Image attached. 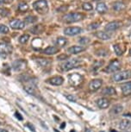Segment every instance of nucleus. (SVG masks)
<instances>
[{"instance_id": "f257e3e1", "label": "nucleus", "mask_w": 131, "mask_h": 132, "mask_svg": "<svg viewBox=\"0 0 131 132\" xmlns=\"http://www.w3.org/2000/svg\"><path fill=\"white\" fill-rule=\"evenodd\" d=\"M33 7L40 14H45L48 11V4L47 0H37L34 2Z\"/></svg>"}, {"instance_id": "f03ea898", "label": "nucleus", "mask_w": 131, "mask_h": 132, "mask_svg": "<svg viewBox=\"0 0 131 132\" xmlns=\"http://www.w3.org/2000/svg\"><path fill=\"white\" fill-rule=\"evenodd\" d=\"M81 61L78 59H72L69 61L64 62V63L60 66V68L62 71H69L73 68H77L78 65L80 64Z\"/></svg>"}, {"instance_id": "7ed1b4c3", "label": "nucleus", "mask_w": 131, "mask_h": 132, "mask_svg": "<svg viewBox=\"0 0 131 132\" xmlns=\"http://www.w3.org/2000/svg\"><path fill=\"white\" fill-rule=\"evenodd\" d=\"M85 16L82 13H77V12H73V13H69L67 15H66L64 16V21L66 23H75V22L80 21L81 19H83Z\"/></svg>"}, {"instance_id": "20e7f679", "label": "nucleus", "mask_w": 131, "mask_h": 132, "mask_svg": "<svg viewBox=\"0 0 131 132\" xmlns=\"http://www.w3.org/2000/svg\"><path fill=\"white\" fill-rule=\"evenodd\" d=\"M131 79V70H125L122 71L120 73H115L112 76V80L115 82H120L126 79Z\"/></svg>"}, {"instance_id": "39448f33", "label": "nucleus", "mask_w": 131, "mask_h": 132, "mask_svg": "<svg viewBox=\"0 0 131 132\" xmlns=\"http://www.w3.org/2000/svg\"><path fill=\"white\" fill-rule=\"evenodd\" d=\"M120 68H121V62L119 61H117V60H115V61H112L108 65L105 71L109 73H112L119 70Z\"/></svg>"}, {"instance_id": "423d86ee", "label": "nucleus", "mask_w": 131, "mask_h": 132, "mask_svg": "<svg viewBox=\"0 0 131 132\" xmlns=\"http://www.w3.org/2000/svg\"><path fill=\"white\" fill-rule=\"evenodd\" d=\"M82 32V29L80 27H68L64 29V33L66 36H77V35L80 34Z\"/></svg>"}, {"instance_id": "0eeeda50", "label": "nucleus", "mask_w": 131, "mask_h": 132, "mask_svg": "<svg viewBox=\"0 0 131 132\" xmlns=\"http://www.w3.org/2000/svg\"><path fill=\"white\" fill-rule=\"evenodd\" d=\"M102 85H103L102 79H92V80L90 82V84H89V90L91 92H96L102 86Z\"/></svg>"}, {"instance_id": "6e6552de", "label": "nucleus", "mask_w": 131, "mask_h": 132, "mask_svg": "<svg viewBox=\"0 0 131 132\" xmlns=\"http://www.w3.org/2000/svg\"><path fill=\"white\" fill-rule=\"evenodd\" d=\"M122 26V23L119 21H113V22H110L106 24V26L104 27L105 30H107L108 32H111V31H115L117 30Z\"/></svg>"}, {"instance_id": "1a4fd4ad", "label": "nucleus", "mask_w": 131, "mask_h": 132, "mask_svg": "<svg viewBox=\"0 0 131 132\" xmlns=\"http://www.w3.org/2000/svg\"><path fill=\"white\" fill-rule=\"evenodd\" d=\"M11 51H12V48L11 45L4 43V42H0V54L1 55L6 56L11 54Z\"/></svg>"}, {"instance_id": "9d476101", "label": "nucleus", "mask_w": 131, "mask_h": 132, "mask_svg": "<svg viewBox=\"0 0 131 132\" xmlns=\"http://www.w3.org/2000/svg\"><path fill=\"white\" fill-rule=\"evenodd\" d=\"M10 25L14 29H23L25 27V23L19 19H13L11 21Z\"/></svg>"}, {"instance_id": "9b49d317", "label": "nucleus", "mask_w": 131, "mask_h": 132, "mask_svg": "<svg viewBox=\"0 0 131 132\" xmlns=\"http://www.w3.org/2000/svg\"><path fill=\"white\" fill-rule=\"evenodd\" d=\"M69 82H70V84L73 85V86H77L82 82V77L77 73H73L69 76Z\"/></svg>"}, {"instance_id": "f8f14e48", "label": "nucleus", "mask_w": 131, "mask_h": 132, "mask_svg": "<svg viewBox=\"0 0 131 132\" xmlns=\"http://www.w3.org/2000/svg\"><path fill=\"white\" fill-rule=\"evenodd\" d=\"M12 67L15 71H22L26 68V61L23 60H17L13 62Z\"/></svg>"}, {"instance_id": "ddd939ff", "label": "nucleus", "mask_w": 131, "mask_h": 132, "mask_svg": "<svg viewBox=\"0 0 131 132\" xmlns=\"http://www.w3.org/2000/svg\"><path fill=\"white\" fill-rule=\"evenodd\" d=\"M121 90H122L123 95H131V81L126 82V83L121 85Z\"/></svg>"}, {"instance_id": "4468645a", "label": "nucleus", "mask_w": 131, "mask_h": 132, "mask_svg": "<svg viewBox=\"0 0 131 132\" xmlns=\"http://www.w3.org/2000/svg\"><path fill=\"white\" fill-rule=\"evenodd\" d=\"M48 82L49 84L53 85V86H60V85L63 84L64 79L61 76H54V77H52L50 79H48Z\"/></svg>"}, {"instance_id": "2eb2a0df", "label": "nucleus", "mask_w": 131, "mask_h": 132, "mask_svg": "<svg viewBox=\"0 0 131 132\" xmlns=\"http://www.w3.org/2000/svg\"><path fill=\"white\" fill-rule=\"evenodd\" d=\"M96 104L98 106V108L100 109H106L110 106V100L105 98H98L97 101H96Z\"/></svg>"}, {"instance_id": "dca6fc26", "label": "nucleus", "mask_w": 131, "mask_h": 132, "mask_svg": "<svg viewBox=\"0 0 131 132\" xmlns=\"http://www.w3.org/2000/svg\"><path fill=\"white\" fill-rule=\"evenodd\" d=\"M59 48H56L54 46H49L48 48H46L45 49L42 50V53L44 54H48V55H52V54H55L59 52Z\"/></svg>"}, {"instance_id": "f3484780", "label": "nucleus", "mask_w": 131, "mask_h": 132, "mask_svg": "<svg viewBox=\"0 0 131 132\" xmlns=\"http://www.w3.org/2000/svg\"><path fill=\"white\" fill-rule=\"evenodd\" d=\"M85 49V48L82 46H73V47H70V48L67 49V52L69 54H77L81 53V52H83Z\"/></svg>"}, {"instance_id": "a211bd4d", "label": "nucleus", "mask_w": 131, "mask_h": 132, "mask_svg": "<svg viewBox=\"0 0 131 132\" xmlns=\"http://www.w3.org/2000/svg\"><path fill=\"white\" fill-rule=\"evenodd\" d=\"M123 106L122 104H115L114 106L111 108L110 110V114H112V115H119L123 112Z\"/></svg>"}, {"instance_id": "6ab92c4d", "label": "nucleus", "mask_w": 131, "mask_h": 132, "mask_svg": "<svg viewBox=\"0 0 131 132\" xmlns=\"http://www.w3.org/2000/svg\"><path fill=\"white\" fill-rule=\"evenodd\" d=\"M102 94L104 96H112V95H116V94H117V92H116V89L114 87L107 86L102 91Z\"/></svg>"}, {"instance_id": "aec40b11", "label": "nucleus", "mask_w": 131, "mask_h": 132, "mask_svg": "<svg viewBox=\"0 0 131 132\" xmlns=\"http://www.w3.org/2000/svg\"><path fill=\"white\" fill-rule=\"evenodd\" d=\"M95 35L98 38H99L101 40H103V41L110 40L111 38V35L110 33H108V32H104V31H98Z\"/></svg>"}, {"instance_id": "412c9836", "label": "nucleus", "mask_w": 131, "mask_h": 132, "mask_svg": "<svg viewBox=\"0 0 131 132\" xmlns=\"http://www.w3.org/2000/svg\"><path fill=\"white\" fill-rule=\"evenodd\" d=\"M24 90H25L27 93L30 95L33 96H36V86L33 84H29V85H26L24 86Z\"/></svg>"}, {"instance_id": "4be33fe9", "label": "nucleus", "mask_w": 131, "mask_h": 132, "mask_svg": "<svg viewBox=\"0 0 131 132\" xmlns=\"http://www.w3.org/2000/svg\"><path fill=\"white\" fill-rule=\"evenodd\" d=\"M131 126V121L128 119H123L119 123V129L122 130H125V129H128Z\"/></svg>"}, {"instance_id": "5701e85b", "label": "nucleus", "mask_w": 131, "mask_h": 132, "mask_svg": "<svg viewBox=\"0 0 131 132\" xmlns=\"http://www.w3.org/2000/svg\"><path fill=\"white\" fill-rule=\"evenodd\" d=\"M113 10L116 11H123V10H124L125 9V4L123 3V2L122 1H117V2H115L114 4H113Z\"/></svg>"}, {"instance_id": "b1692460", "label": "nucleus", "mask_w": 131, "mask_h": 132, "mask_svg": "<svg viewBox=\"0 0 131 132\" xmlns=\"http://www.w3.org/2000/svg\"><path fill=\"white\" fill-rule=\"evenodd\" d=\"M43 30H44V27L41 24H37V25H34L30 29V31L33 34H41L42 33Z\"/></svg>"}, {"instance_id": "393cba45", "label": "nucleus", "mask_w": 131, "mask_h": 132, "mask_svg": "<svg viewBox=\"0 0 131 132\" xmlns=\"http://www.w3.org/2000/svg\"><path fill=\"white\" fill-rule=\"evenodd\" d=\"M96 10H97V11L98 13L103 14L108 11V7L106 6V4L104 3H99V4H98L97 7H96Z\"/></svg>"}, {"instance_id": "a878e982", "label": "nucleus", "mask_w": 131, "mask_h": 132, "mask_svg": "<svg viewBox=\"0 0 131 132\" xmlns=\"http://www.w3.org/2000/svg\"><path fill=\"white\" fill-rule=\"evenodd\" d=\"M55 43L57 46L60 47V48H63V47H65L66 44L67 43V40L66 38H64V37H58L55 42Z\"/></svg>"}, {"instance_id": "bb28decb", "label": "nucleus", "mask_w": 131, "mask_h": 132, "mask_svg": "<svg viewBox=\"0 0 131 132\" xmlns=\"http://www.w3.org/2000/svg\"><path fill=\"white\" fill-rule=\"evenodd\" d=\"M37 63L40 65L41 67H47L48 65L50 64V61H49L48 59H43V58H41V59H37Z\"/></svg>"}, {"instance_id": "cd10ccee", "label": "nucleus", "mask_w": 131, "mask_h": 132, "mask_svg": "<svg viewBox=\"0 0 131 132\" xmlns=\"http://www.w3.org/2000/svg\"><path fill=\"white\" fill-rule=\"evenodd\" d=\"M113 49H114L116 54H117V56H120L123 54V50L122 48H121V47L118 45V44H115V45H113Z\"/></svg>"}, {"instance_id": "c85d7f7f", "label": "nucleus", "mask_w": 131, "mask_h": 132, "mask_svg": "<svg viewBox=\"0 0 131 132\" xmlns=\"http://www.w3.org/2000/svg\"><path fill=\"white\" fill-rule=\"evenodd\" d=\"M29 35L24 34V35H23V36H21L20 37H19V42L22 44H24L29 41Z\"/></svg>"}, {"instance_id": "c756f323", "label": "nucleus", "mask_w": 131, "mask_h": 132, "mask_svg": "<svg viewBox=\"0 0 131 132\" xmlns=\"http://www.w3.org/2000/svg\"><path fill=\"white\" fill-rule=\"evenodd\" d=\"M18 10L22 12H26L29 10V5L26 3H21L18 5Z\"/></svg>"}, {"instance_id": "7c9ffc66", "label": "nucleus", "mask_w": 131, "mask_h": 132, "mask_svg": "<svg viewBox=\"0 0 131 132\" xmlns=\"http://www.w3.org/2000/svg\"><path fill=\"white\" fill-rule=\"evenodd\" d=\"M36 21H37L36 16H29L25 18V22L27 23H36Z\"/></svg>"}, {"instance_id": "2f4dec72", "label": "nucleus", "mask_w": 131, "mask_h": 132, "mask_svg": "<svg viewBox=\"0 0 131 132\" xmlns=\"http://www.w3.org/2000/svg\"><path fill=\"white\" fill-rule=\"evenodd\" d=\"M82 8H83L84 11H92L93 7H92V5H91L90 3H84L82 4Z\"/></svg>"}, {"instance_id": "473e14b6", "label": "nucleus", "mask_w": 131, "mask_h": 132, "mask_svg": "<svg viewBox=\"0 0 131 132\" xmlns=\"http://www.w3.org/2000/svg\"><path fill=\"white\" fill-rule=\"evenodd\" d=\"M78 42L80 44H83V45H86V44H88L90 42V39L88 37H80L78 39Z\"/></svg>"}, {"instance_id": "72a5a7b5", "label": "nucleus", "mask_w": 131, "mask_h": 132, "mask_svg": "<svg viewBox=\"0 0 131 132\" xmlns=\"http://www.w3.org/2000/svg\"><path fill=\"white\" fill-rule=\"evenodd\" d=\"M9 32V28L5 25L0 24V34H6Z\"/></svg>"}, {"instance_id": "f704fd0d", "label": "nucleus", "mask_w": 131, "mask_h": 132, "mask_svg": "<svg viewBox=\"0 0 131 132\" xmlns=\"http://www.w3.org/2000/svg\"><path fill=\"white\" fill-rule=\"evenodd\" d=\"M99 26H100V24L98 23H94L90 24V26H89V29H98Z\"/></svg>"}, {"instance_id": "c9c22d12", "label": "nucleus", "mask_w": 131, "mask_h": 132, "mask_svg": "<svg viewBox=\"0 0 131 132\" xmlns=\"http://www.w3.org/2000/svg\"><path fill=\"white\" fill-rule=\"evenodd\" d=\"M66 98L68 99L69 101H71V102H76V98H74V97L73 95H71V94H66Z\"/></svg>"}, {"instance_id": "e433bc0d", "label": "nucleus", "mask_w": 131, "mask_h": 132, "mask_svg": "<svg viewBox=\"0 0 131 132\" xmlns=\"http://www.w3.org/2000/svg\"><path fill=\"white\" fill-rule=\"evenodd\" d=\"M68 57L69 56L67 55V54H60V55H59L57 57V59H58V61H64V60L67 59Z\"/></svg>"}, {"instance_id": "4c0bfd02", "label": "nucleus", "mask_w": 131, "mask_h": 132, "mask_svg": "<svg viewBox=\"0 0 131 132\" xmlns=\"http://www.w3.org/2000/svg\"><path fill=\"white\" fill-rule=\"evenodd\" d=\"M103 64V61H98V62H96V63L93 65V68L94 69H98V68H99V67H101L102 66V65Z\"/></svg>"}, {"instance_id": "58836bf2", "label": "nucleus", "mask_w": 131, "mask_h": 132, "mask_svg": "<svg viewBox=\"0 0 131 132\" xmlns=\"http://www.w3.org/2000/svg\"><path fill=\"white\" fill-rule=\"evenodd\" d=\"M26 126H27V127H29V129H30L31 131L36 132V129H34V127L33 124H31V123H27V124H26Z\"/></svg>"}, {"instance_id": "ea45409f", "label": "nucleus", "mask_w": 131, "mask_h": 132, "mask_svg": "<svg viewBox=\"0 0 131 132\" xmlns=\"http://www.w3.org/2000/svg\"><path fill=\"white\" fill-rule=\"evenodd\" d=\"M15 116H16V118L17 119H19V120H23V117L20 115V113H19V112H16V113H15Z\"/></svg>"}, {"instance_id": "a19ab883", "label": "nucleus", "mask_w": 131, "mask_h": 132, "mask_svg": "<svg viewBox=\"0 0 131 132\" xmlns=\"http://www.w3.org/2000/svg\"><path fill=\"white\" fill-rule=\"evenodd\" d=\"M0 132H8V131H7L6 129H0Z\"/></svg>"}, {"instance_id": "79ce46f5", "label": "nucleus", "mask_w": 131, "mask_h": 132, "mask_svg": "<svg viewBox=\"0 0 131 132\" xmlns=\"http://www.w3.org/2000/svg\"><path fill=\"white\" fill-rule=\"evenodd\" d=\"M65 125H66V123H63L62 124H61V129H63L64 127H65Z\"/></svg>"}, {"instance_id": "37998d69", "label": "nucleus", "mask_w": 131, "mask_h": 132, "mask_svg": "<svg viewBox=\"0 0 131 132\" xmlns=\"http://www.w3.org/2000/svg\"><path fill=\"white\" fill-rule=\"evenodd\" d=\"M7 2V0H0V3H5Z\"/></svg>"}, {"instance_id": "c03bdc74", "label": "nucleus", "mask_w": 131, "mask_h": 132, "mask_svg": "<svg viewBox=\"0 0 131 132\" xmlns=\"http://www.w3.org/2000/svg\"><path fill=\"white\" fill-rule=\"evenodd\" d=\"M129 54H130V55H131V49H130V50H129Z\"/></svg>"}, {"instance_id": "a18cd8bd", "label": "nucleus", "mask_w": 131, "mask_h": 132, "mask_svg": "<svg viewBox=\"0 0 131 132\" xmlns=\"http://www.w3.org/2000/svg\"><path fill=\"white\" fill-rule=\"evenodd\" d=\"M70 132H75V131H74V130H71Z\"/></svg>"}, {"instance_id": "49530a36", "label": "nucleus", "mask_w": 131, "mask_h": 132, "mask_svg": "<svg viewBox=\"0 0 131 132\" xmlns=\"http://www.w3.org/2000/svg\"><path fill=\"white\" fill-rule=\"evenodd\" d=\"M54 132H58V131L57 130H54Z\"/></svg>"}, {"instance_id": "de8ad7c7", "label": "nucleus", "mask_w": 131, "mask_h": 132, "mask_svg": "<svg viewBox=\"0 0 131 132\" xmlns=\"http://www.w3.org/2000/svg\"><path fill=\"white\" fill-rule=\"evenodd\" d=\"M94 1H98V0H94Z\"/></svg>"}, {"instance_id": "09e8293b", "label": "nucleus", "mask_w": 131, "mask_h": 132, "mask_svg": "<svg viewBox=\"0 0 131 132\" xmlns=\"http://www.w3.org/2000/svg\"><path fill=\"white\" fill-rule=\"evenodd\" d=\"M0 124H1V122H0Z\"/></svg>"}]
</instances>
